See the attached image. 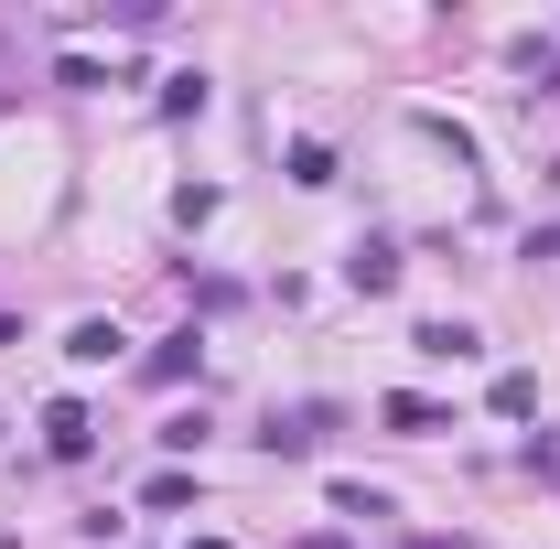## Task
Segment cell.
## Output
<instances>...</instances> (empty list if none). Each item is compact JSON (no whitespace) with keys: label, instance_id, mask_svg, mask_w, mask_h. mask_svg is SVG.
Here are the masks:
<instances>
[{"label":"cell","instance_id":"1","mask_svg":"<svg viewBox=\"0 0 560 549\" xmlns=\"http://www.w3.org/2000/svg\"><path fill=\"white\" fill-rule=\"evenodd\" d=\"M44 442H55V453H66V464H75V453L97 442V420L75 410V399H55V410H44Z\"/></svg>","mask_w":560,"mask_h":549},{"label":"cell","instance_id":"2","mask_svg":"<svg viewBox=\"0 0 560 549\" xmlns=\"http://www.w3.org/2000/svg\"><path fill=\"white\" fill-rule=\"evenodd\" d=\"M346 270H355V291H399V248H388V237H366Z\"/></svg>","mask_w":560,"mask_h":549},{"label":"cell","instance_id":"3","mask_svg":"<svg viewBox=\"0 0 560 549\" xmlns=\"http://www.w3.org/2000/svg\"><path fill=\"white\" fill-rule=\"evenodd\" d=\"M66 355H75V366H108V355H119V335H108V324H75Z\"/></svg>","mask_w":560,"mask_h":549}]
</instances>
